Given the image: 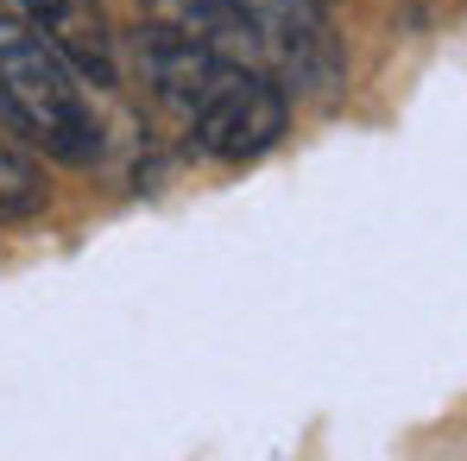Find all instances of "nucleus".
Masks as SVG:
<instances>
[{
    "label": "nucleus",
    "mask_w": 467,
    "mask_h": 461,
    "mask_svg": "<svg viewBox=\"0 0 467 461\" xmlns=\"http://www.w3.org/2000/svg\"><path fill=\"white\" fill-rule=\"evenodd\" d=\"M140 58H146V77L152 95L177 114V127L222 164H253L265 158L285 127H291V101L272 70L228 58L215 45H196L171 26H146L140 38Z\"/></svg>",
    "instance_id": "1"
},
{
    "label": "nucleus",
    "mask_w": 467,
    "mask_h": 461,
    "mask_svg": "<svg viewBox=\"0 0 467 461\" xmlns=\"http://www.w3.org/2000/svg\"><path fill=\"white\" fill-rule=\"evenodd\" d=\"M0 133L64 164L101 158V120L82 95V77L19 13V0H0Z\"/></svg>",
    "instance_id": "2"
},
{
    "label": "nucleus",
    "mask_w": 467,
    "mask_h": 461,
    "mask_svg": "<svg viewBox=\"0 0 467 461\" xmlns=\"http://www.w3.org/2000/svg\"><path fill=\"white\" fill-rule=\"evenodd\" d=\"M240 13V26L253 32L259 45V64L278 82H297V89H328L341 77V51H335V32L322 19L316 0H228Z\"/></svg>",
    "instance_id": "3"
},
{
    "label": "nucleus",
    "mask_w": 467,
    "mask_h": 461,
    "mask_svg": "<svg viewBox=\"0 0 467 461\" xmlns=\"http://www.w3.org/2000/svg\"><path fill=\"white\" fill-rule=\"evenodd\" d=\"M19 13L64 51V64L82 82H114V38L95 0H19Z\"/></svg>",
    "instance_id": "4"
},
{
    "label": "nucleus",
    "mask_w": 467,
    "mask_h": 461,
    "mask_svg": "<svg viewBox=\"0 0 467 461\" xmlns=\"http://www.w3.org/2000/svg\"><path fill=\"white\" fill-rule=\"evenodd\" d=\"M0 222H6V209H0Z\"/></svg>",
    "instance_id": "5"
}]
</instances>
